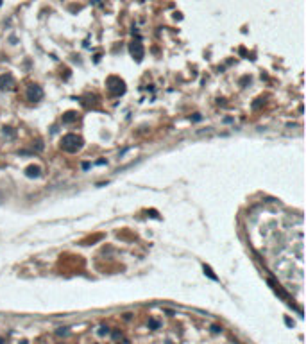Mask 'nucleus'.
<instances>
[{
    "instance_id": "obj_9",
    "label": "nucleus",
    "mask_w": 306,
    "mask_h": 344,
    "mask_svg": "<svg viewBox=\"0 0 306 344\" xmlns=\"http://www.w3.org/2000/svg\"><path fill=\"white\" fill-rule=\"evenodd\" d=\"M4 135H7V136H14V131H13V127H4Z\"/></svg>"
},
{
    "instance_id": "obj_5",
    "label": "nucleus",
    "mask_w": 306,
    "mask_h": 344,
    "mask_svg": "<svg viewBox=\"0 0 306 344\" xmlns=\"http://www.w3.org/2000/svg\"><path fill=\"white\" fill-rule=\"evenodd\" d=\"M14 86V79L11 73H2L0 75V90H11Z\"/></svg>"
},
{
    "instance_id": "obj_8",
    "label": "nucleus",
    "mask_w": 306,
    "mask_h": 344,
    "mask_svg": "<svg viewBox=\"0 0 306 344\" xmlns=\"http://www.w3.org/2000/svg\"><path fill=\"white\" fill-rule=\"evenodd\" d=\"M204 272H206V274L210 276L211 280H217V276H215V272L211 271V267H208V265H204Z\"/></svg>"
},
{
    "instance_id": "obj_7",
    "label": "nucleus",
    "mask_w": 306,
    "mask_h": 344,
    "mask_svg": "<svg viewBox=\"0 0 306 344\" xmlns=\"http://www.w3.org/2000/svg\"><path fill=\"white\" fill-rule=\"evenodd\" d=\"M75 120H77V113H74V111H68V113L63 115L64 124H70V122H75Z\"/></svg>"
},
{
    "instance_id": "obj_11",
    "label": "nucleus",
    "mask_w": 306,
    "mask_h": 344,
    "mask_svg": "<svg viewBox=\"0 0 306 344\" xmlns=\"http://www.w3.org/2000/svg\"><path fill=\"white\" fill-rule=\"evenodd\" d=\"M107 332H109V328H107V326H100V330H99V334H100V335H106Z\"/></svg>"
},
{
    "instance_id": "obj_10",
    "label": "nucleus",
    "mask_w": 306,
    "mask_h": 344,
    "mask_svg": "<svg viewBox=\"0 0 306 344\" xmlns=\"http://www.w3.org/2000/svg\"><path fill=\"white\" fill-rule=\"evenodd\" d=\"M149 326H150V328H159V323L154 321V319H150V321H149Z\"/></svg>"
},
{
    "instance_id": "obj_13",
    "label": "nucleus",
    "mask_w": 306,
    "mask_h": 344,
    "mask_svg": "<svg viewBox=\"0 0 306 344\" xmlns=\"http://www.w3.org/2000/svg\"><path fill=\"white\" fill-rule=\"evenodd\" d=\"M64 334H66V328H59L57 330V335H64Z\"/></svg>"
},
{
    "instance_id": "obj_15",
    "label": "nucleus",
    "mask_w": 306,
    "mask_h": 344,
    "mask_svg": "<svg viewBox=\"0 0 306 344\" xmlns=\"http://www.w3.org/2000/svg\"><path fill=\"white\" fill-rule=\"evenodd\" d=\"M0 4H2V0H0Z\"/></svg>"
},
{
    "instance_id": "obj_14",
    "label": "nucleus",
    "mask_w": 306,
    "mask_h": 344,
    "mask_svg": "<svg viewBox=\"0 0 306 344\" xmlns=\"http://www.w3.org/2000/svg\"><path fill=\"white\" fill-rule=\"evenodd\" d=\"M2 342H4V341H2V337H0V344H2Z\"/></svg>"
},
{
    "instance_id": "obj_4",
    "label": "nucleus",
    "mask_w": 306,
    "mask_h": 344,
    "mask_svg": "<svg viewBox=\"0 0 306 344\" xmlns=\"http://www.w3.org/2000/svg\"><path fill=\"white\" fill-rule=\"evenodd\" d=\"M41 97H43V90L38 86V84H32V86H29L27 88V99L29 101H41Z\"/></svg>"
},
{
    "instance_id": "obj_12",
    "label": "nucleus",
    "mask_w": 306,
    "mask_h": 344,
    "mask_svg": "<svg viewBox=\"0 0 306 344\" xmlns=\"http://www.w3.org/2000/svg\"><path fill=\"white\" fill-rule=\"evenodd\" d=\"M211 330H213L215 334H219V332H220L222 328H220V326H217V324H213V326H211Z\"/></svg>"
},
{
    "instance_id": "obj_3",
    "label": "nucleus",
    "mask_w": 306,
    "mask_h": 344,
    "mask_svg": "<svg viewBox=\"0 0 306 344\" xmlns=\"http://www.w3.org/2000/svg\"><path fill=\"white\" fill-rule=\"evenodd\" d=\"M129 52H131V56H133L136 61H141V59H143V45H141V42L136 40V42L131 43V45H129Z\"/></svg>"
},
{
    "instance_id": "obj_1",
    "label": "nucleus",
    "mask_w": 306,
    "mask_h": 344,
    "mask_svg": "<svg viewBox=\"0 0 306 344\" xmlns=\"http://www.w3.org/2000/svg\"><path fill=\"white\" fill-rule=\"evenodd\" d=\"M83 147V138L77 135H64L61 138V149L66 152H77Z\"/></svg>"
},
{
    "instance_id": "obj_6",
    "label": "nucleus",
    "mask_w": 306,
    "mask_h": 344,
    "mask_svg": "<svg viewBox=\"0 0 306 344\" xmlns=\"http://www.w3.org/2000/svg\"><path fill=\"white\" fill-rule=\"evenodd\" d=\"M40 172H41V168L38 167V165H31V167H27V170H25L27 177H38Z\"/></svg>"
},
{
    "instance_id": "obj_2",
    "label": "nucleus",
    "mask_w": 306,
    "mask_h": 344,
    "mask_svg": "<svg viewBox=\"0 0 306 344\" xmlns=\"http://www.w3.org/2000/svg\"><path fill=\"white\" fill-rule=\"evenodd\" d=\"M107 88L113 95H120L126 92V83L120 79V77H109L107 79Z\"/></svg>"
}]
</instances>
